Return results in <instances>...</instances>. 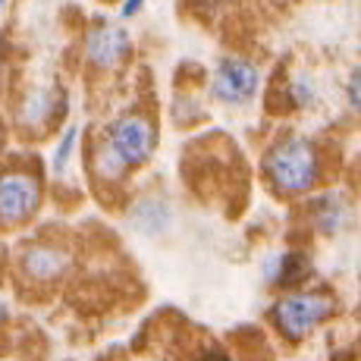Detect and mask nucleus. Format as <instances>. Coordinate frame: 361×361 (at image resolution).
Listing matches in <instances>:
<instances>
[{
    "mask_svg": "<svg viewBox=\"0 0 361 361\" xmlns=\"http://www.w3.org/2000/svg\"><path fill=\"white\" fill-rule=\"evenodd\" d=\"M4 317H6V305L0 302V321H4Z\"/></svg>",
    "mask_w": 361,
    "mask_h": 361,
    "instance_id": "14",
    "label": "nucleus"
},
{
    "mask_svg": "<svg viewBox=\"0 0 361 361\" xmlns=\"http://www.w3.org/2000/svg\"><path fill=\"white\" fill-rule=\"evenodd\" d=\"M308 274H311V261L302 252H286L270 264V280L276 286H298L302 280H308Z\"/></svg>",
    "mask_w": 361,
    "mask_h": 361,
    "instance_id": "7",
    "label": "nucleus"
},
{
    "mask_svg": "<svg viewBox=\"0 0 361 361\" xmlns=\"http://www.w3.org/2000/svg\"><path fill=\"white\" fill-rule=\"evenodd\" d=\"M94 170H98L104 179H110V183H114V179H120L123 173H126V164L120 161V154H116L110 145H101L98 161H94Z\"/></svg>",
    "mask_w": 361,
    "mask_h": 361,
    "instance_id": "9",
    "label": "nucleus"
},
{
    "mask_svg": "<svg viewBox=\"0 0 361 361\" xmlns=\"http://www.w3.org/2000/svg\"><path fill=\"white\" fill-rule=\"evenodd\" d=\"M333 308L336 305L327 293H289L274 305V324L286 339H302L327 321Z\"/></svg>",
    "mask_w": 361,
    "mask_h": 361,
    "instance_id": "2",
    "label": "nucleus"
},
{
    "mask_svg": "<svg viewBox=\"0 0 361 361\" xmlns=\"http://www.w3.org/2000/svg\"><path fill=\"white\" fill-rule=\"evenodd\" d=\"M138 6H145V0H126V4H123V16H135L138 13Z\"/></svg>",
    "mask_w": 361,
    "mask_h": 361,
    "instance_id": "11",
    "label": "nucleus"
},
{
    "mask_svg": "<svg viewBox=\"0 0 361 361\" xmlns=\"http://www.w3.org/2000/svg\"><path fill=\"white\" fill-rule=\"evenodd\" d=\"M349 94H352V107L358 110V73H352V82H349Z\"/></svg>",
    "mask_w": 361,
    "mask_h": 361,
    "instance_id": "12",
    "label": "nucleus"
},
{
    "mask_svg": "<svg viewBox=\"0 0 361 361\" xmlns=\"http://www.w3.org/2000/svg\"><path fill=\"white\" fill-rule=\"evenodd\" d=\"M264 173L283 195H302L314 189L321 179V161L308 138L302 135H283L264 157Z\"/></svg>",
    "mask_w": 361,
    "mask_h": 361,
    "instance_id": "1",
    "label": "nucleus"
},
{
    "mask_svg": "<svg viewBox=\"0 0 361 361\" xmlns=\"http://www.w3.org/2000/svg\"><path fill=\"white\" fill-rule=\"evenodd\" d=\"M41 207V183L25 170L0 173V224L16 226Z\"/></svg>",
    "mask_w": 361,
    "mask_h": 361,
    "instance_id": "3",
    "label": "nucleus"
},
{
    "mask_svg": "<svg viewBox=\"0 0 361 361\" xmlns=\"http://www.w3.org/2000/svg\"><path fill=\"white\" fill-rule=\"evenodd\" d=\"M261 73L252 60L226 57L220 60L217 73H214V94L226 104H248L258 94Z\"/></svg>",
    "mask_w": 361,
    "mask_h": 361,
    "instance_id": "5",
    "label": "nucleus"
},
{
    "mask_svg": "<svg viewBox=\"0 0 361 361\" xmlns=\"http://www.w3.org/2000/svg\"><path fill=\"white\" fill-rule=\"evenodd\" d=\"M4 4H6V0H0V10H4Z\"/></svg>",
    "mask_w": 361,
    "mask_h": 361,
    "instance_id": "15",
    "label": "nucleus"
},
{
    "mask_svg": "<svg viewBox=\"0 0 361 361\" xmlns=\"http://www.w3.org/2000/svg\"><path fill=\"white\" fill-rule=\"evenodd\" d=\"M154 142H157V135H154V126H151L148 116L126 114L114 126V135H110L107 145L120 154V161L126 166H138L154 154Z\"/></svg>",
    "mask_w": 361,
    "mask_h": 361,
    "instance_id": "4",
    "label": "nucleus"
},
{
    "mask_svg": "<svg viewBox=\"0 0 361 361\" xmlns=\"http://www.w3.org/2000/svg\"><path fill=\"white\" fill-rule=\"evenodd\" d=\"M73 148H75V129H69L66 132V138L60 142V148H57V154H54V170H63L66 161H69V154H73Z\"/></svg>",
    "mask_w": 361,
    "mask_h": 361,
    "instance_id": "10",
    "label": "nucleus"
},
{
    "mask_svg": "<svg viewBox=\"0 0 361 361\" xmlns=\"http://www.w3.org/2000/svg\"><path fill=\"white\" fill-rule=\"evenodd\" d=\"M201 361H230V358H226V355H204Z\"/></svg>",
    "mask_w": 361,
    "mask_h": 361,
    "instance_id": "13",
    "label": "nucleus"
},
{
    "mask_svg": "<svg viewBox=\"0 0 361 361\" xmlns=\"http://www.w3.org/2000/svg\"><path fill=\"white\" fill-rule=\"evenodd\" d=\"M25 270H29L35 280H51V276L66 270V255L54 245H35L25 255Z\"/></svg>",
    "mask_w": 361,
    "mask_h": 361,
    "instance_id": "8",
    "label": "nucleus"
},
{
    "mask_svg": "<svg viewBox=\"0 0 361 361\" xmlns=\"http://www.w3.org/2000/svg\"><path fill=\"white\" fill-rule=\"evenodd\" d=\"M129 35L116 25H98V29L88 32V41H85V51H88V60L94 66H116L129 57Z\"/></svg>",
    "mask_w": 361,
    "mask_h": 361,
    "instance_id": "6",
    "label": "nucleus"
}]
</instances>
